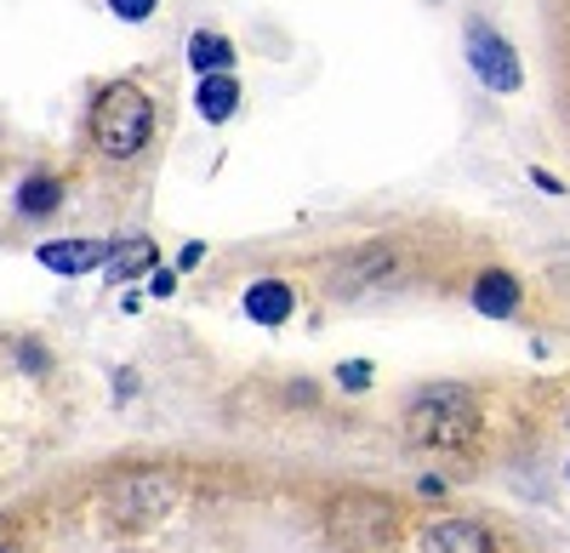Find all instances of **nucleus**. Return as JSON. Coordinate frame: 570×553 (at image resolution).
<instances>
[{
  "label": "nucleus",
  "instance_id": "obj_1",
  "mask_svg": "<svg viewBox=\"0 0 570 553\" xmlns=\"http://www.w3.org/2000/svg\"><path fill=\"white\" fill-rule=\"evenodd\" d=\"M400 434L411 451H440V456H468L485 434V411L480 394L468 383H428L405 399L400 411Z\"/></svg>",
  "mask_w": 570,
  "mask_h": 553
},
{
  "label": "nucleus",
  "instance_id": "obj_2",
  "mask_svg": "<svg viewBox=\"0 0 570 553\" xmlns=\"http://www.w3.org/2000/svg\"><path fill=\"white\" fill-rule=\"evenodd\" d=\"M155 137V98L137 80H115L91 103V144L109 160H137Z\"/></svg>",
  "mask_w": 570,
  "mask_h": 553
},
{
  "label": "nucleus",
  "instance_id": "obj_3",
  "mask_svg": "<svg viewBox=\"0 0 570 553\" xmlns=\"http://www.w3.org/2000/svg\"><path fill=\"white\" fill-rule=\"evenodd\" d=\"M325 536L343 553H389L400 536V502L383 491H337L325 502Z\"/></svg>",
  "mask_w": 570,
  "mask_h": 553
},
{
  "label": "nucleus",
  "instance_id": "obj_4",
  "mask_svg": "<svg viewBox=\"0 0 570 553\" xmlns=\"http://www.w3.org/2000/svg\"><path fill=\"white\" fill-rule=\"evenodd\" d=\"M171 502H177V485H171V474H160V468H131V474H120L109 491H104V525L109 531H149V525H160L166 514H171Z\"/></svg>",
  "mask_w": 570,
  "mask_h": 553
},
{
  "label": "nucleus",
  "instance_id": "obj_5",
  "mask_svg": "<svg viewBox=\"0 0 570 553\" xmlns=\"http://www.w3.org/2000/svg\"><path fill=\"white\" fill-rule=\"evenodd\" d=\"M400 280H405V251L394 240H365L343 257H331V268H325L331 297H365V292H383Z\"/></svg>",
  "mask_w": 570,
  "mask_h": 553
},
{
  "label": "nucleus",
  "instance_id": "obj_6",
  "mask_svg": "<svg viewBox=\"0 0 570 553\" xmlns=\"http://www.w3.org/2000/svg\"><path fill=\"white\" fill-rule=\"evenodd\" d=\"M462 52H468V69L480 75L485 91H497V98H508V91L525 86V69H519V52L485 23V18H473L462 29Z\"/></svg>",
  "mask_w": 570,
  "mask_h": 553
},
{
  "label": "nucleus",
  "instance_id": "obj_7",
  "mask_svg": "<svg viewBox=\"0 0 570 553\" xmlns=\"http://www.w3.org/2000/svg\"><path fill=\"white\" fill-rule=\"evenodd\" d=\"M416 553H497V536L480 520H434L416 536Z\"/></svg>",
  "mask_w": 570,
  "mask_h": 553
},
{
  "label": "nucleus",
  "instance_id": "obj_8",
  "mask_svg": "<svg viewBox=\"0 0 570 553\" xmlns=\"http://www.w3.org/2000/svg\"><path fill=\"white\" fill-rule=\"evenodd\" d=\"M246 319L252 326H285L292 319V308H297V292L285 286V280H257V286H246Z\"/></svg>",
  "mask_w": 570,
  "mask_h": 553
},
{
  "label": "nucleus",
  "instance_id": "obj_9",
  "mask_svg": "<svg viewBox=\"0 0 570 553\" xmlns=\"http://www.w3.org/2000/svg\"><path fill=\"white\" fill-rule=\"evenodd\" d=\"M468 297H473V308H480L485 319H508L519 308V280H513V274H502V268H485L480 280L468 286Z\"/></svg>",
  "mask_w": 570,
  "mask_h": 553
},
{
  "label": "nucleus",
  "instance_id": "obj_10",
  "mask_svg": "<svg viewBox=\"0 0 570 553\" xmlns=\"http://www.w3.org/2000/svg\"><path fill=\"white\" fill-rule=\"evenodd\" d=\"M35 257L46 268H58V274H86V268H98L109 257V240H46Z\"/></svg>",
  "mask_w": 570,
  "mask_h": 553
},
{
  "label": "nucleus",
  "instance_id": "obj_11",
  "mask_svg": "<svg viewBox=\"0 0 570 553\" xmlns=\"http://www.w3.org/2000/svg\"><path fill=\"white\" fill-rule=\"evenodd\" d=\"M155 240L149 235H126V240H115L109 246V257H104V274L109 280H131V274H149L155 268Z\"/></svg>",
  "mask_w": 570,
  "mask_h": 553
},
{
  "label": "nucleus",
  "instance_id": "obj_12",
  "mask_svg": "<svg viewBox=\"0 0 570 553\" xmlns=\"http://www.w3.org/2000/svg\"><path fill=\"white\" fill-rule=\"evenodd\" d=\"M228 63H234V40L228 34H217V29H195V34H188V69H195L200 80L206 75H228Z\"/></svg>",
  "mask_w": 570,
  "mask_h": 553
},
{
  "label": "nucleus",
  "instance_id": "obj_13",
  "mask_svg": "<svg viewBox=\"0 0 570 553\" xmlns=\"http://www.w3.org/2000/svg\"><path fill=\"white\" fill-rule=\"evenodd\" d=\"M195 109H200V120L223 126L234 109H240V80H234V75H206L195 86Z\"/></svg>",
  "mask_w": 570,
  "mask_h": 553
},
{
  "label": "nucleus",
  "instance_id": "obj_14",
  "mask_svg": "<svg viewBox=\"0 0 570 553\" xmlns=\"http://www.w3.org/2000/svg\"><path fill=\"white\" fill-rule=\"evenodd\" d=\"M63 206V182L52 177V171H29L23 182H18V211L23 217H52Z\"/></svg>",
  "mask_w": 570,
  "mask_h": 553
},
{
  "label": "nucleus",
  "instance_id": "obj_15",
  "mask_svg": "<svg viewBox=\"0 0 570 553\" xmlns=\"http://www.w3.org/2000/svg\"><path fill=\"white\" fill-rule=\"evenodd\" d=\"M155 7H160V0H109V12H115L120 23H149Z\"/></svg>",
  "mask_w": 570,
  "mask_h": 553
},
{
  "label": "nucleus",
  "instance_id": "obj_16",
  "mask_svg": "<svg viewBox=\"0 0 570 553\" xmlns=\"http://www.w3.org/2000/svg\"><path fill=\"white\" fill-rule=\"evenodd\" d=\"M337 383H343L348 394L371 388V365H365V359H343V365H337Z\"/></svg>",
  "mask_w": 570,
  "mask_h": 553
},
{
  "label": "nucleus",
  "instance_id": "obj_17",
  "mask_svg": "<svg viewBox=\"0 0 570 553\" xmlns=\"http://www.w3.org/2000/svg\"><path fill=\"white\" fill-rule=\"evenodd\" d=\"M18 365L40 377V372H46V348H40V343H23V348H18Z\"/></svg>",
  "mask_w": 570,
  "mask_h": 553
},
{
  "label": "nucleus",
  "instance_id": "obj_18",
  "mask_svg": "<svg viewBox=\"0 0 570 553\" xmlns=\"http://www.w3.org/2000/svg\"><path fill=\"white\" fill-rule=\"evenodd\" d=\"M531 182H537V189H548V195H564V182L553 171H542V166H531Z\"/></svg>",
  "mask_w": 570,
  "mask_h": 553
},
{
  "label": "nucleus",
  "instance_id": "obj_19",
  "mask_svg": "<svg viewBox=\"0 0 570 553\" xmlns=\"http://www.w3.org/2000/svg\"><path fill=\"white\" fill-rule=\"evenodd\" d=\"M149 292H155V297H171V292H177V280H171V274L160 268V274H155V280H149Z\"/></svg>",
  "mask_w": 570,
  "mask_h": 553
},
{
  "label": "nucleus",
  "instance_id": "obj_20",
  "mask_svg": "<svg viewBox=\"0 0 570 553\" xmlns=\"http://www.w3.org/2000/svg\"><path fill=\"white\" fill-rule=\"evenodd\" d=\"M200 257H206V246H200V240H188V246H183V268H195Z\"/></svg>",
  "mask_w": 570,
  "mask_h": 553
},
{
  "label": "nucleus",
  "instance_id": "obj_21",
  "mask_svg": "<svg viewBox=\"0 0 570 553\" xmlns=\"http://www.w3.org/2000/svg\"><path fill=\"white\" fill-rule=\"evenodd\" d=\"M0 553H29V547H23L18 536H0Z\"/></svg>",
  "mask_w": 570,
  "mask_h": 553
},
{
  "label": "nucleus",
  "instance_id": "obj_22",
  "mask_svg": "<svg viewBox=\"0 0 570 553\" xmlns=\"http://www.w3.org/2000/svg\"><path fill=\"white\" fill-rule=\"evenodd\" d=\"M564 474H570V468H564Z\"/></svg>",
  "mask_w": 570,
  "mask_h": 553
}]
</instances>
